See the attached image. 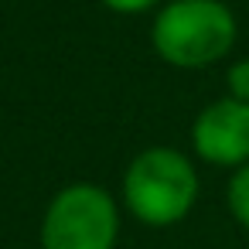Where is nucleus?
Masks as SVG:
<instances>
[{"label": "nucleus", "mask_w": 249, "mask_h": 249, "mask_svg": "<svg viewBox=\"0 0 249 249\" xmlns=\"http://www.w3.org/2000/svg\"><path fill=\"white\" fill-rule=\"evenodd\" d=\"M225 208H229L232 222L249 232V164H242V167H235V171L229 174V184H225Z\"/></svg>", "instance_id": "5"}, {"label": "nucleus", "mask_w": 249, "mask_h": 249, "mask_svg": "<svg viewBox=\"0 0 249 249\" xmlns=\"http://www.w3.org/2000/svg\"><path fill=\"white\" fill-rule=\"evenodd\" d=\"M99 4L120 18H137V14H154L164 0H99Z\"/></svg>", "instance_id": "7"}, {"label": "nucleus", "mask_w": 249, "mask_h": 249, "mask_svg": "<svg viewBox=\"0 0 249 249\" xmlns=\"http://www.w3.org/2000/svg\"><path fill=\"white\" fill-rule=\"evenodd\" d=\"M123 205L96 181H72L58 188L41 215V249H116Z\"/></svg>", "instance_id": "3"}, {"label": "nucleus", "mask_w": 249, "mask_h": 249, "mask_svg": "<svg viewBox=\"0 0 249 249\" xmlns=\"http://www.w3.org/2000/svg\"><path fill=\"white\" fill-rule=\"evenodd\" d=\"M201 195L195 160L167 143L143 147L130 157L120 181V205L147 229H171L191 215Z\"/></svg>", "instance_id": "1"}, {"label": "nucleus", "mask_w": 249, "mask_h": 249, "mask_svg": "<svg viewBox=\"0 0 249 249\" xmlns=\"http://www.w3.org/2000/svg\"><path fill=\"white\" fill-rule=\"evenodd\" d=\"M239 21L225 0H164L150 14V48L171 69H208L232 55Z\"/></svg>", "instance_id": "2"}, {"label": "nucleus", "mask_w": 249, "mask_h": 249, "mask_svg": "<svg viewBox=\"0 0 249 249\" xmlns=\"http://www.w3.org/2000/svg\"><path fill=\"white\" fill-rule=\"evenodd\" d=\"M191 154L212 167L249 164V103L218 96L191 120Z\"/></svg>", "instance_id": "4"}, {"label": "nucleus", "mask_w": 249, "mask_h": 249, "mask_svg": "<svg viewBox=\"0 0 249 249\" xmlns=\"http://www.w3.org/2000/svg\"><path fill=\"white\" fill-rule=\"evenodd\" d=\"M225 96L249 103V58H239L225 69Z\"/></svg>", "instance_id": "6"}]
</instances>
